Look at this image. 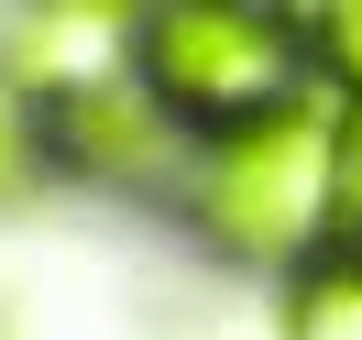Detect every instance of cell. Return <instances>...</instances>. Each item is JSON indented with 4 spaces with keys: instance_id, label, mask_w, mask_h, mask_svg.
I'll return each mask as SVG.
<instances>
[{
    "instance_id": "7",
    "label": "cell",
    "mask_w": 362,
    "mask_h": 340,
    "mask_svg": "<svg viewBox=\"0 0 362 340\" xmlns=\"http://www.w3.org/2000/svg\"><path fill=\"white\" fill-rule=\"evenodd\" d=\"M23 154H33V121H23V99H11V88H0V187H11V176H23Z\"/></svg>"
},
{
    "instance_id": "6",
    "label": "cell",
    "mask_w": 362,
    "mask_h": 340,
    "mask_svg": "<svg viewBox=\"0 0 362 340\" xmlns=\"http://www.w3.org/2000/svg\"><path fill=\"white\" fill-rule=\"evenodd\" d=\"M308 45H318V66H329L340 88L362 99V0H329V11H318V33H308Z\"/></svg>"
},
{
    "instance_id": "4",
    "label": "cell",
    "mask_w": 362,
    "mask_h": 340,
    "mask_svg": "<svg viewBox=\"0 0 362 340\" xmlns=\"http://www.w3.org/2000/svg\"><path fill=\"white\" fill-rule=\"evenodd\" d=\"M286 340H362V264L351 252H318L286 296Z\"/></svg>"
},
{
    "instance_id": "3",
    "label": "cell",
    "mask_w": 362,
    "mask_h": 340,
    "mask_svg": "<svg viewBox=\"0 0 362 340\" xmlns=\"http://www.w3.org/2000/svg\"><path fill=\"white\" fill-rule=\"evenodd\" d=\"M165 121H176V110H165L154 88H132V77H99V88L55 99V143H66L88 176H132V165H154Z\"/></svg>"
},
{
    "instance_id": "5",
    "label": "cell",
    "mask_w": 362,
    "mask_h": 340,
    "mask_svg": "<svg viewBox=\"0 0 362 340\" xmlns=\"http://www.w3.org/2000/svg\"><path fill=\"white\" fill-rule=\"evenodd\" d=\"M329 252L362 264V99L340 110V132H329Z\"/></svg>"
},
{
    "instance_id": "1",
    "label": "cell",
    "mask_w": 362,
    "mask_h": 340,
    "mask_svg": "<svg viewBox=\"0 0 362 340\" xmlns=\"http://www.w3.org/2000/svg\"><path fill=\"white\" fill-rule=\"evenodd\" d=\"M308 33L264 0H176L143 23V88L176 121H220V132H252V121L296 110V66H308Z\"/></svg>"
},
{
    "instance_id": "2",
    "label": "cell",
    "mask_w": 362,
    "mask_h": 340,
    "mask_svg": "<svg viewBox=\"0 0 362 340\" xmlns=\"http://www.w3.org/2000/svg\"><path fill=\"white\" fill-rule=\"evenodd\" d=\"M329 132L340 121H318V110H274L252 132H220L209 198H198L209 230L230 252H252V264H286V252L329 242Z\"/></svg>"
}]
</instances>
